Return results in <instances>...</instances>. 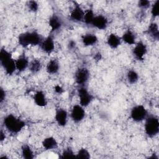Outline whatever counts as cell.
<instances>
[{
	"label": "cell",
	"mask_w": 159,
	"mask_h": 159,
	"mask_svg": "<svg viewBox=\"0 0 159 159\" xmlns=\"http://www.w3.org/2000/svg\"><path fill=\"white\" fill-rule=\"evenodd\" d=\"M130 116L134 122H140L144 120L148 116V111L142 104H137L131 109Z\"/></svg>",
	"instance_id": "5"
},
{
	"label": "cell",
	"mask_w": 159,
	"mask_h": 159,
	"mask_svg": "<svg viewBox=\"0 0 159 159\" xmlns=\"http://www.w3.org/2000/svg\"><path fill=\"white\" fill-rule=\"evenodd\" d=\"M151 5V2L147 0H140L138 2V6L142 9H148Z\"/></svg>",
	"instance_id": "31"
},
{
	"label": "cell",
	"mask_w": 159,
	"mask_h": 159,
	"mask_svg": "<svg viewBox=\"0 0 159 159\" xmlns=\"http://www.w3.org/2000/svg\"><path fill=\"white\" fill-rule=\"evenodd\" d=\"M3 125L6 129L11 134H18L25 126L24 120L16 116L9 114L3 119Z\"/></svg>",
	"instance_id": "2"
},
{
	"label": "cell",
	"mask_w": 159,
	"mask_h": 159,
	"mask_svg": "<svg viewBox=\"0 0 159 159\" xmlns=\"http://www.w3.org/2000/svg\"><path fill=\"white\" fill-rule=\"evenodd\" d=\"M42 68V64L40 60L38 59H34L29 63V69L30 71L33 74L38 73L39 71H40Z\"/></svg>",
	"instance_id": "24"
},
{
	"label": "cell",
	"mask_w": 159,
	"mask_h": 159,
	"mask_svg": "<svg viewBox=\"0 0 159 159\" xmlns=\"http://www.w3.org/2000/svg\"><path fill=\"white\" fill-rule=\"evenodd\" d=\"M48 25L52 32L57 31L60 30L63 25L62 20L57 14H53L48 19Z\"/></svg>",
	"instance_id": "15"
},
{
	"label": "cell",
	"mask_w": 159,
	"mask_h": 159,
	"mask_svg": "<svg viewBox=\"0 0 159 159\" xmlns=\"http://www.w3.org/2000/svg\"><path fill=\"white\" fill-rule=\"evenodd\" d=\"M106 42L110 48L112 49H116L120 45L122 40L121 38L116 34L111 33L107 36Z\"/></svg>",
	"instance_id": "16"
},
{
	"label": "cell",
	"mask_w": 159,
	"mask_h": 159,
	"mask_svg": "<svg viewBox=\"0 0 159 159\" xmlns=\"http://www.w3.org/2000/svg\"><path fill=\"white\" fill-rule=\"evenodd\" d=\"M61 158H76V153L73 152V150L68 147L63 150L61 153V155L60 157Z\"/></svg>",
	"instance_id": "28"
},
{
	"label": "cell",
	"mask_w": 159,
	"mask_h": 159,
	"mask_svg": "<svg viewBox=\"0 0 159 159\" xmlns=\"http://www.w3.org/2000/svg\"><path fill=\"white\" fill-rule=\"evenodd\" d=\"M120 38L122 41L127 45H132L136 43V36L130 29L126 30Z\"/></svg>",
	"instance_id": "18"
},
{
	"label": "cell",
	"mask_w": 159,
	"mask_h": 159,
	"mask_svg": "<svg viewBox=\"0 0 159 159\" xmlns=\"http://www.w3.org/2000/svg\"><path fill=\"white\" fill-rule=\"evenodd\" d=\"M81 41L84 46L89 47L95 45L98 41V38L95 34L89 33L82 36Z\"/></svg>",
	"instance_id": "21"
},
{
	"label": "cell",
	"mask_w": 159,
	"mask_h": 159,
	"mask_svg": "<svg viewBox=\"0 0 159 159\" xmlns=\"http://www.w3.org/2000/svg\"><path fill=\"white\" fill-rule=\"evenodd\" d=\"M75 46H76V43L75 41H73V40L70 41V42L68 43V47L70 48H73L75 47Z\"/></svg>",
	"instance_id": "35"
},
{
	"label": "cell",
	"mask_w": 159,
	"mask_h": 159,
	"mask_svg": "<svg viewBox=\"0 0 159 159\" xmlns=\"http://www.w3.org/2000/svg\"><path fill=\"white\" fill-rule=\"evenodd\" d=\"M21 155L25 159H33L34 158V153L32 149L27 144H24L21 147Z\"/></svg>",
	"instance_id": "23"
},
{
	"label": "cell",
	"mask_w": 159,
	"mask_h": 159,
	"mask_svg": "<svg viewBox=\"0 0 159 159\" xmlns=\"http://www.w3.org/2000/svg\"><path fill=\"white\" fill-rule=\"evenodd\" d=\"M147 53V45L142 41H139L135 44L132 50V55L137 61H143Z\"/></svg>",
	"instance_id": "8"
},
{
	"label": "cell",
	"mask_w": 159,
	"mask_h": 159,
	"mask_svg": "<svg viewBox=\"0 0 159 159\" xmlns=\"http://www.w3.org/2000/svg\"><path fill=\"white\" fill-rule=\"evenodd\" d=\"M34 101L35 104L39 107H45L47 105V99L44 92L39 90L34 95Z\"/></svg>",
	"instance_id": "17"
},
{
	"label": "cell",
	"mask_w": 159,
	"mask_h": 159,
	"mask_svg": "<svg viewBox=\"0 0 159 159\" xmlns=\"http://www.w3.org/2000/svg\"><path fill=\"white\" fill-rule=\"evenodd\" d=\"M147 33L154 40H158L159 39V30L158 24L156 22H152L148 27Z\"/></svg>",
	"instance_id": "22"
},
{
	"label": "cell",
	"mask_w": 159,
	"mask_h": 159,
	"mask_svg": "<svg viewBox=\"0 0 159 159\" xmlns=\"http://www.w3.org/2000/svg\"><path fill=\"white\" fill-rule=\"evenodd\" d=\"M0 63L7 75H12L16 71V60L12 58L11 53L3 47L0 51Z\"/></svg>",
	"instance_id": "3"
},
{
	"label": "cell",
	"mask_w": 159,
	"mask_h": 159,
	"mask_svg": "<svg viewBox=\"0 0 159 159\" xmlns=\"http://www.w3.org/2000/svg\"><path fill=\"white\" fill-rule=\"evenodd\" d=\"M84 108V107L80 104H75L72 107L70 117L74 122L78 123L83 120L86 115V112Z\"/></svg>",
	"instance_id": "9"
},
{
	"label": "cell",
	"mask_w": 159,
	"mask_h": 159,
	"mask_svg": "<svg viewBox=\"0 0 159 159\" xmlns=\"http://www.w3.org/2000/svg\"><path fill=\"white\" fill-rule=\"evenodd\" d=\"M27 6L28 9L33 12H36L38 11L39 8V5L36 1H29L27 3Z\"/></svg>",
	"instance_id": "30"
},
{
	"label": "cell",
	"mask_w": 159,
	"mask_h": 159,
	"mask_svg": "<svg viewBox=\"0 0 159 159\" xmlns=\"http://www.w3.org/2000/svg\"><path fill=\"white\" fill-rule=\"evenodd\" d=\"M84 13L85 12L81 6L77 2H74V6L70 15V19L77 22H83Z\"/></svg>",
	"instance_id": "10"
},
{
	"label": "cell",
	"mask_w": 159,
	"mask_h": 159,
	"mask_svg": "<svg viewBox=\"0 0 159 159\" xmlns=\"http://www.w3.org/2000/svg\"><path fill=\"white\" fill-rule=\"evenodd\" d=\"M54 90H55V93L57 94H62L64 91V89H63V88L61 86L58 85V84L55 86Z\"/></svg>",
	"instance_id": "33"
},
{
	"label": "cell",
	"mask_w": 159,
	"mask_h": 159,
	"mask_svg": "<svg viewBox=\"0 0 159 159\" xmlns=\"http://www.w3.org/2000/svg\"><path fill=\"white\" fill-rule=\"evenodd\" d=\"M108 25L107 18L102 14L95 16L91 25L99 30H104Z\"/></svg>",
	"instance_id": "13"
},
{
	"label": "cell",
	"mask_w": 159,
	"mask_h": 159,
	"mask_svg": "<svg viewBox=\"0 0 159 159\" xmlns=\"http://www.w3.org/2000/svg\"><path fill=\"white\" fill-rule=\"evenodd\" d=\"M42 145L45 150H51L57 148L58 142L55 138L52 136H48L43 139L42 142Z\"/></svg>",
	"instance_id": "19"
},
{
	"label": "cell",
	"mask_w": 159,
	"mask_h": 159,
	"mask_svg": "<svg viewBox=\"0 0 159 159\" xmlns=\"http://www.w3.org/2000/svg\"><path fill=\"white\" fill-rule=\"evenodd\" d=\"M43 39L42 35L35 30L22 32L17 37L18 43L22 47H27L30 45H40Z\"/></svg>",
	"instance_id": "1"
},
{
	"label": "cell",
	"mask_w": 159,
	"mask_h": 159,
	"mask_svg": "<svg viewBox=\"0 0 159 159\" xmlns=\"http://www.w3.org/2000/svg\"><path fill=\"white\" fill-rule=\"evenodd\" d=\"M90 76L89 71L86 67L79 68L75 73V80L80 86H84L89 80Z\"/></svg>",
	"instance_id": "7"
},
{
	"label": "cell",
	"mask_w": 159,
	"mask_h": 159,
	"mask_svg": "<svg viewBox=\"0 0 159 159\" xmlns=\"http://www.w3.org/2000/svg\"><path fill=\"white\" fill-rule=\"evenodd\" d=\"M68 114L67 111L63 108L57 109L55 114V119L60 127H65L68 122Z\"/></svg>",
	"instance_id": "12"
},
{
	"label": "cell",
	"mask_w": 159,
	"mask_h": 159,
	"mask_svg": "<svg viewBox=\"0 0 159 159\" xmlns=\"http://www.w3.org/2000/svg\"><path fill=\"white\" fill-rule=\"evenodd\" d=\"M41 50L47 54L52 53L55 49V42L52 35H48L43 39L40 45Z\"/></svg>",
	"instance_id": "11"
},
{
	"label": "cell",
	"mask_w": 159,
	"mask_h": 159,
	"mask_svg": "<svg viewBox=\"0 0 159 159\" xmlns=\"http://www.w3.org/2000/svg\"><path fill=\"white\" fill-rule=\"evenodd\" d=\"M60 70V63L55 58L51 59L48 61L46 65V71L49 75H55Z\"/></svg>",
	"instance_id": "20"
},
{
	"label": "cell",
	"mask_w": 159,
	"mask_h": 159,
	"mask_svg": "<svg viewBox=\"0 0 159 159\" xmlns=\"http://www.w3.org/2000/svg\"><path fill=\"white\" fill-rule=\"evenodd\" d=\"M6 139V135H5V134L4 133V132L2 131V130H1L0 132V140L1 142H3Z\"/></svg>",
	"instance_id": "34"
},
{
	"label": "cell",
	"mask_w": 159,
	"mask_h": 159,
	"mask_svg": "<svg viewBox=\"0 0 159 159\" xmlns=\"http://www.w3.org/2000/svg\"><path fill=\"white\" fill-rule=\"evenodd\" d=\"M95 58L96 60H100L101 59V54L100 53H98L96 55V57H95Z\"/></svg>",
	"instance_id": "36"
},
{
	"label": "cell",
	"mask_w": 159,
	"mask_h": 159,
	"mask_svg": "<svg viewBox=\"0 0 159 159\" xmlns=\"http://www.w3.org/2000/svg\"><path fill=\"white\" fill-rule=\"evenodd\" d=\"M29 60L28 57L24 55H20L16 60V70L19 72H22L25 71L29 66Z\"/></svg>",
	"instance_id": "14"
},
{
	"label": "cell",
	"mask_w": 159,
	"mask_h": 159,
	"mask_svg": "<svg viewBox=\"0 0 159 159\" xmlns=\"http://www.w3.org/2000/svg\"><path fill=\"white\" fill-rule=\"evenodd\" d=\"M150 11L153 18H156L159 16V0H157L153 3Z\"/></svg>",
	"instance_id": "29"
},
{
	"label": "cell",
	"mask_w": 159,
	"mask_h": 159,
	"mask_svg": "<svg viewBox=\"0 0 159 159\" xmlns=\"http://www.w3.org/2000/svg\"><path fill=\"white\" fill-rule=\"evenodd\" d=\"M90 157L91 156H90L89 152L85 148H80L76 153V158L89 159L90 158Z\"/></svg>",
	"instance_id": "27"
},
{
	"label": "cell",
	"mask_w": 159,
	"mask_h": 159,
	"mask_svg": "<svg viewBox=\"0 0 159 159\" xmlns=\"http://www.w3.org/2000/svg\"><path fill=\"white\" fill-rule=\"evenodd\" d=\"M126 78L129 83L131 84H135L139 80V73L134 69L129 70L126 74Z\"/></svg>",
	"instance_id": "25"
},
{
	"label": "cell",
	"mask_w": 159,
	"mask_h": 159,
	"mask_svg": "<svg viewBox=\"0 0 159 159\" xmlns=\"http://www.w3.org/2000/svg\"><path fill=\"white\" fill-rule=\"evenodd\" d=\"M144 130L146 135L152 138L155 137L159 132V120L155 115H148L145 119Z\"/></svg>",
	"instance_id": "4"
},
{
	"label": "cell",
	"mask_w": 159,
	"mask_h": 159,
	"mask_svg": "<svg viewBox=\"0 0 159 159\" xmlns=\"http://www.w3.org/2000/svg\"><path fill=\"white\" fill-rule=\"evenodd\" d=\"M78 95L80 104L84 107H88L94 99V96L88 91L84 86H80L78 89Z\"/></svg>",
	"instance_id": "6"
},
{
	"label": "cell",
	"mask_w": 159,
	"mask_h": 159,
	"mask_svg": "<svg viewBox=\"0 0 159 159\" xmlns=\"http://www.w3.org/2000/svg\"><path fill=\"white\" fill-rule=\"evenodd\" d=\"M94 11L92 9H88L84 13L83 22L87 25H91L93 20L95 17Z\"/></svg>",
	"instance_id": "26"
},
{
	"label": "cell",
	"mask_w": 159,
	"mask_h": 159,
	"mask_svg": "<svg viewBox=\"0 0 159 159\" xmlns=\"http://www.w3.org/2000/svg\"><path fill=\"white\" fill-rule=\"evenodd\" d=\"M6 92L4 90V89H2V88H1L0 89V102L2 103L6 99Z\"/></svg>",
	"instance_id": "32"
}]
</instances>
